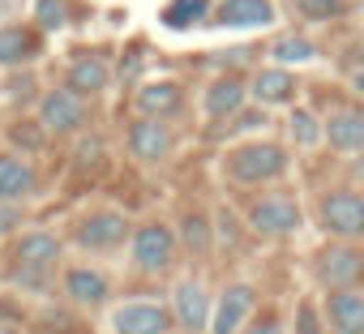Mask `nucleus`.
I'll list each match as a JSON object with an SVG mask.
<instances>
[{"label": "nucleus", "mask_w": 364, "mask_h": 334, "mask_svg": "<svg viewBox=\"0 0 364 334\" xmlns=\"http://www.w3.org/2000/svg\"><path fill=\"white\" fill-rule=\"evenodd\" d=\"M291 9L300 22H338L351 14V0H291Z\"/></svg>", "instance_id": "obj_25"}, {"label": "nucleus", "mask_w": 364, "mask_h": 334, "mask_svg": "<svg viewBox=\"0 0 364 334\" xmlns=\"http://www.w3.org/2000/svg\"><path fill=\"white\" fill-rule=\"evenodd\" d=\"M39 124H43V133H52V137H73V133L86 124V99H77L69 86L48 90L43 103H39Z\"/></svg>", "instance_id": "obj_7"}, {"label": "nucleus", "mask_w": 364, "mask_h": 334, "mask_svg": "<svg viewBox=\"0 0 364 334\" xmlns=\"http://www.w3.org/2000/svg\"><path fill=\"white\" fill-rule=\"evenodd\" d=\"M253 304H257V291L249 283H232L210 308V334H240L245 321L253 317Z\"/></svg>", "instance_id": "obj_13"}, {"label": "nucleus", "mask_w": 364, "mask_h": 334, "mask_svg": "<svg viewBox=\"0 0 364 334\" xmlns=\"http://www.w3.org/2000/svg\"><path fill=\"white\" fill-rule=\"evenodd\" d=\"M60 253H65V244H60L56 232H48V227H31V232H22L18 244H14V266L35 283L39 274H48V270L60 262Z\"/></svg>", "instance_id": "obj_5"}, {"label": "nucleus", "mask_w": 364, "mask_h": 334, "mask_svg": "<svg viewBox=\"0 0 364 334\" xmlns=\"http://www.w3.org/2000/svg\"><path fill=\"white\" fill-rule=\"evenodd\" d=\"M347 82H351V90L364 99V69H351V77H347Z\"/></svg>", "instance_id": "obj_32"}, {"label": "nucleus", "mask_w": 364, "mask_h": 334, "mask_svg": "<svg viewBox=\"0 0 364 334\" xmlns=\"http://www.w3.org/2000/svg\"><path fill=\"white\" fill-rule=\"evenodd\" d=\"M129 257L141 274H163L176 257V236L163 223H141L129 232Z\"/></svg>", "instance_id": "obj_3"}, {"label": "nucleus", "mask_w": 364, "mask_h": 334, "mask_svg": "<svg viewBox=\"0 0 364 334\" xmlns=\"http://www.w3.org/2000/svg\"><path fill=\"white\" fill-rule=\"evenodd\" d=\"M133 103H137V116L167 120V116H176L180 107H185V86H180V82H171V77L141 82V86H137V95H133Z\"/></svg>", "instance_id": "obj_16"}, {"label": "nucleus", "mask_w": 364, "mask_h": 334, "mask_svg": "<svg viewBox=\"0 0 364 334\" xmlns=\"http://www.w3.org/2000/svg\"><path fill=\"white\" fill-rule=\"evenodd\" d=\"M107 82H112V69H107L103 56H77V60L69 65V73H65V86H69L77 99H95V95H103Z\"/></svg>", "instance_id": "obj_21"}, {"label": "nucleus", "mask_w": 364, "mask_h": 334, "mask_svg": "<svg viewBox=\"0 0 364 334\" xmlns=\"http://www.w3.org/2000/svg\"><path fill=\"white\" fill-rule=\"evenodd\" d=\"M124 146H129V154L137 163H163L171 154V146H176V133L154 116H137V124H129Z\"/></svg>", "instance_id": "obj_12"}, {"label": "nucleus", "mask_w": 364, "mask_h": 334, "mask_svg": "<svg viewBox=\"0 0 364 334\" xmlns=\"http://www.w3.org/2000/svg\"><path fill=\"white\" fill-rule=\"evenodd\" d=\"M296 90H300V86H296V73L283 69V65L257 69L253 82H249V95H253L257 107H287V103L296 99Z\"/></svg>", "instance_id": "obj_17"}, {"label": "nucleus", "mask_w": 364, "mask_h": 334, "mask_svg": "<svg viewBox=\"0 0 364 334\" xmlns=\"http://www.w3.org/2000/svg\"><path fill=\"white\" fill-rule=\"evenodd\" d=\"M0 334H18V330H14V325H0Z\"/></svg>", "instance_id": "obj_33"}, {"label": "nucleus", "mask_w": 364, "mask_h": 334, "mask_svg": "<svg viewBox=\"0 0 364 334\" xmlns=\"http://www.w3.org/2000/svg\"><path fill=\"white\" fill-rule=\"evenodd\" d=\"M228 181L232 185H270L279 176H287V150L279 141H245L236 150H228Z\"/></svg>", "instance_id": "obj_1"}, {"label": "nucleus", "mask_w": 364, "mask_h": 334, "mask_svg": "<svg viewBox=\"0 0 364 334\" xmlns=\"http://www.w3.org/2000/svg\"><path fill=\"white\" fill-rule=\"evenodd\" d=\"M287 325H283V317L279 313H257V317H249L245 321V330L240 334H283Z\"/></svg>", "instance_id": "obj_30"}, {"label": "nucleus", "mask_w": 364, "mask_h": 334, "mask_svg": "<svg viewBox=\"0 0 364 334\" xmlns=\"http://www.w3.org/2000/svg\"><path fill=\"white\" fill-rule=\"evenodd\" d=\"M22 227V206L18 202H0V236H14Z\"/></svg>", "instance_id": "obj_31"}, {"label": "nucleus", "mask_w": 364, "mask_h": 334, "mask_svg": "<svg viewBox=\"0 0 364 334\" xmlns=\"http://www.w3.org/2000/svg\"><path fill=\"white\" fill-rule=\"evenodd\" d=\"M39 56V35L31 26H0V69H22Z\"/></svg>", "instance_id": "obj_22"}, {"label": "nucleus", "mask_w": 364, "mask_h": 334, "mask_svg": "<svg viewBox=\"0 0 364 334\" xmlns=\"http://www.w3.org/2000/svg\"><path fill=\"white\" fill-rule=\"evenodd\" d=\"M210 18V0H171V5L163 9V22L176 26V31H189L198 22Z\"/></svg>", "instance_id": "obj_24"}, {"label": "nucleus", "mask_w": 364, "mask_h": 334, "mask_svg": "<svg viewBox=\"0 0 364 334\" xmlns=\"http://www.w3.org/2000/svg\"><path fill=\"white\" fill-rule=\"evenodd\" d=\"M287 124H291V137H296V146H304V150L321 146V116H317L313 107H291Z\"/></svg>", "instance_id": "obj_26"}, {"label": "nucleus", "mask_w": 364, "mask_h": 334, "mask_svg": "<svg viewBox=\"0 0 364 334\" xmlns=\"http://www.w3.org/2000/svg\"><path fill=\"white\" fill-rule=\"evenodd\" d=\"M210 18L223 31H266L274 22V5L270 0H223V5H215Z\"/></svg>", "instance_id": "obj_15"}, {"label": "nucleus", "mask_w": 364, "mask_h": 334, "mask_svg": "<svg viewBox=\"0 0 364 334\" xmlns=\"http://www.w3.org/2000/svg\"><path fill=\"white\" fill-rule=\"evenodd\" d=\"M171 321L185 334H206L210 325V291L202 279H185L171 291Z\"/></svg>", "instance_id": "obj_9"}, {"label": "nucleus", "mask_w": 364, "mask_h": 334, "mask_svg": "<svg viewBox=\"0 0 364 334\" xmlns=\"http://www.w3.org/2000/svg\"><path fill=\"white\" fill-rule=\"evenodd\" d=\"M321 227L334 240H364V193L334 189L321 198Z\"/></svg>", "instance_id": "obj_4"}, {"label": "nucleus", "mask_w": 364, "mask_h": 334, "mask_svg": "<svg viewBox=\"0 0 364 334\" xmlns=\"http://www.w3.org/2000/svg\"><path fill=\"white\" fill-rule=\"evenodd\" d=\"M326 325L334 334H364V291L360 287H338L326 296V308H321Z\"/></svg>", "instance_id": "obj_14"}, {"label": "nucleus", "mask_w": 364, "mask_h": 334, "mask_svg": "<svg viewBox=\"0 0 364 334\" xmlns=\"http://www.w3.org/2000/svg\"><path fill=\"white\" fill-rule=\"evenodd\" d=\"M321 141H330L338 154H360L364 150V112L338 107L330 120H321Z\"/></svg>", "instance_id": "obj_18"}, {"label": "nucleus", "mask_w": 364, "mask_h": 334, "mask_svg": "<svg viewBox=\"0 0 364 334\" xmlns=\"http://www.w3.org/2000/svg\"><path fill=\"white\" fill-rule=\"evenodd\" d=\"M171 308L154 304V300H129L112 313V330L116 334H171Z\"/></svg>", "instance_id": "obj_11"}, {"label": "nucleus", "mask_w": 364, "mask_h": 334, "mask_svg": "<svg viewBox=\"0 0 364 334\" xmlns=\"http://www.w3.org/2000/svg\"><path fill=\"white\" fill-rule=\"evenodd\" d=\"M185 240H189V249H193V253H206V249H210V223H206L202 215L185 219Z\"/></svg>", "instance_id": "obj_29"}, {"label": "nucleus", "mask_w": 364, "mask_h": 334, "mask_svg": "<svg viewBox=\"0 0 364 334\" xmlns=\"http://www.w3.org/2000/svg\"><path fill=\"white\" fill-rule=\"evenodd\" d=\"M270 56H274V65H283V69L313 65V60H317V43L304 39V35H279L274 48H270Z\"/></svg>", "instance_id": "obj_23"}, {"label": "nucleus", "mask_w": 364, "mask_h": 334, "mask_svg": "<svg viewBox=\"0 0 364 334\" xmlns=\"http://www.w3.org/2000/svg\"><path fill=\"white\" fill-rule=\"evenodd\" d=\"M296 334H326V317L313 300H300L296 308Z\"/></svg>", "instance_id": "obj_28"}, {"label": "nucleus", "mask_w": 364, "mask_h": 334, "mask_svg": "<svg viewBox=\"0 0 364 334\" xmlns=\"http://www.w3.org/2000/svg\"><path fill=\"white\" fill-rule=\"evenodd\" d=\"M39 189V176H35V167L18 154H0V202H26L35 198Z\"/></svg>", "instance_id": "obj_20"}, {"label": "nucleus", "mask_w": 364, "mask_h": 334, "mask_svg": "<svg viewBox=\"0 0 364 334\" xmlns=\"http://www.w3.org/2000/svg\"><path fill=\"white\" fill-rule=\"evenodd\" d=\"M60 291L77 308H103L112 300V279L103 270H95V266H69L60 274Z\"/></svg>", "instance_id": "obj_10"}, {"label": "nucleus", "mask_w": 364, "mask_h": 334, "mask_svg": "<svg viewBox=\"0 0 364 334\" xmlns=\"http://www.w3.org/2000/svg\"><path fill=\"white\" fill-rule=\"evenodd\" d=\"M317 274H321V283H326L330 291H338V287H360V283H364V249H360L355 240H334V244L321 253Z\"/></svg>", "instance_id": "obj_6"}, {"label": "nucleus", "mask_w": 364, "mask_h": 334, "mask_svg": "<svg viewBox=\"0 0 364 334\" xmlns=\"http://www.w3.org/2000/svg\"><path fill=\"white\" fill-rule=\"evenodd\" d=\"M245 99H249L245 77H215L202 90V112H206V120H228L245 107Z\"/></svg>", "instance_id": "obj_19"}, {"label": "nucleus", "mask_w": 364, "mask_h": 334, "mask_svg": "<svg viewBox=\"0 0 364 334\" xmlns=\"http://www.w3.org/2000/svg\"><path fill=\"white\" fill-rule=\"evenodd\" d=\"M35 22H39V31H65L69 26V5L65 0H35Z\"/></svg>", "instance_id": "obj_27"}, {"label": "nucleus", "mask_w": 364, "mask_h": 334, "mask_svg": "<svg viewBox=\"0 0 364 334\" xmlns=\"http://www.w3.org/2000/svg\"><path fill=\"white\" fill-rule=\"evenodd\" d=\"M249 227L266 240H287L304 227V215H300V202L291 193H270L262 198L253 210H249Z\"/></svg>", "instance_id": "obj_2"}, {"label": "nucleus", "mask_w": 364, "mask_h": 334, "mask_svg": "<svg viewBox=\"0 0 364 334\" xmlns=\"http://www.w3.org/2000/svg\"><path fill=\"white\" fill-rule=\"evenodd\" d=\"M129 219L120 215V210H90L82 223H77V232H73V240L82 244V249H90V253H112V249H120L124 240H129Z\"/></svg>", "instance_id": "obj_8"}]
</instances>
